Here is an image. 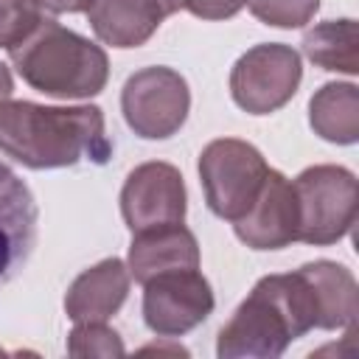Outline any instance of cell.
Wrapping results in <instances>:
<instances>
[{"label": "cell", "mask_w": 359, "mask_h": 359, "mask_svg": "<svg viewBox=\"0 0 359 359\" xmlns=\"http://www.w3.org/2000/svg\"><path fill=\"white\" fill-rule=\"evenodd\" d=\"M0 154L25 168H65L81 160L104 165L112 154L104 112L84 107H45L0 101Z\"/></svg>", "instance_id": "1"}, {"label": "cell", "mask_w": 359, "mask_h": 359, "mask_svg": "<svg viewBox=\"0 0 359 359\" xmlns=\"http://www.w3.org/2000/svg\"><path fill=\"white\" fill-rule=\"evenodd\" d=\"M311 328H317V306L303 272L264 275L222 325L216 353L222 359H275Z\"/></svg>", "instance_id": "2"}, {"label": "cell", "mask_w": 359, "mask_h": 359, "mask_svg": "<svg viewBox=\"0 0 359 359\" xmlns=\"http://www.w3.org/2000/svg\"><path fill=\"white\" fill-rule=\"evenodd\" d=\"M8 56L25 84L53 98H93L109 79L104 48L50 17Z\"/></svg>", "instance_id": "3"}, {"label": "cell", "mask_w": 359, "mask_h": 359, "mask_svg": "<svg viewBox=\"0 0 359 359\" xmlns=\"http://www.w3.org/2000/svg\"><path fill=\"white\" fill-rule=\"evenodd\" d=\"M294 196L300 210L297 241L328 247L345 238L356 222L359 185L345 165H309L294 180Z\"/></svg>", "instance_id": "4"}, {"label": "cell", "mask_w": 359, "mask_h": 359, "mask_svg": "<svg viewBox=\"0 0 359 359\" xmlns=\"http://www.w3.org/2000/svg\"><path fill=\"white\" fill-rule=\"evenodd\" d=\"M264 154L238 137L210 140L199 154V180L208 208L227 222L241 219L266 180Z\"/></svg>", "instance_id": "5"}, {"label": "cell", "mask_w": 359, "mask_h": 359, "mask_svg": "<svg viewBox=\"0 0 359 359\" xmlns=\"http://www.w3.org/2000/svg\"><path fill=\"white\" fill-rule=\"evenodd\" d=\"M191 109L188 81L165 65L132 73L121 90V112L126 126L143 140H165L177 135Z\"/></svg>", "instance_id": "6"}, {"label": "cell", "mask_w": 359, "mask_h": 359, "mask_svg": "<svg viewBox=\"0 0 359 359\" xmlns=\"http://www.w3.org/2000/svg\"><path fill=\"white\" fill-rule=\"evenodd\" d=\"M303 79L300 53L283 42H261L238 56L230 70V95L250 115L286 107Z\"/></svg>", "instance_id": "7"}, {"label": "cell", "mask_w": 359, "mask_h": 359, "mask_svg": "<svg viewBox=\"0 0 359 359\" xmlns=\"http://www.w3.org/2000/svg\"><path fill=\"white\" fill-rule=\"evenodd\" d=\"M216 306L208 278L194 269H171L143 283V323L151 334L174 339L202 325Z\"/></svg>", "instance_id": "8"}, {"label": "cell", "mask_w": 359, "mask_h": 359, "mask_svg": "<svg viewBox=\"0 0 359 359\" xmlns=\"http://www.w3.org/2000/svg\"><path fill=\"white\" fill-rule=\"evenodd\" d=\"M188 194L180 168L163 160L140 163L121 188V216L132 233L185 219Z\"/></svg>", "instance_id": "9"}, {"label": "cell", "mask_w": 359, "mask_h": 359, "mask_svg": "<svg viewBox=\"0 0 359 359\" xmlns=\"http://www.w3.org/2000/svg\"><path fill=\"white\" fill-rule=\"evenodd\" d=\"M233 230L238 241H244L252 250H283L292 241H297L300 210L292 180L269 168L255 202L241 219L233 222Z\"/></svg>", "instance_id": "10"}, {"label": "cell", "mask_w": 359, "mask_h": 359, "mask_svg": "<svg viewBox=\"0 0 359 359\" xmlns=\"http://www.w3.org/2000/svg\"><path fill=\"white\" fill-rule=\"evenodd\" d=\"M39 208L31 188L0 163V286H6L36 247Z\"/></svg>", "instance_id": "11"}, {"label": "cell", "mask_w": 359, "mask_h": 359, "mask_svg": "<svg viewBox=\"0 0 359 359\" xmlns=\"http://www.w3.org/2000/svg\"><path fill=\"white\" fill-rule=\"evenodd\" d=\"M129 266L121 258H104L84 269L65 294V314L73 323H107L129 294Z\"/></svg>", "instance_id": "12"}, {"label": "cell", "mask_w": 359, "mask_h": 359, "mask_svg": "<svg viewBox=\"0 0 359 359\" xmlns=\"http://www.w3.org/2000/svg\"><path fill=\"white\" fill-rule=\"evenodd\" d=\"M129 275L143 286L149 278L171 269H194L199 266V244L196 236L182 224H160L132 236L129 244Z\"/></svg>", "instance_id": "13"}, {"label": "cell", "mask_w": 359, "mask_h": 359, "mask_svg": "<svg viewBox=\"0 0 359 359\" xmlns=\"http://www.w3.org/2000/svg\"><path fill=\"white\" fill-rule=\"evenodd\" d=\"M87 20L104 45L140 48L160 28L165 11L157 0H93Z\"/></svg>", "instance_id": "14"}, {"label": "cell", "mask_w": 359, "mask_h": 359, "mask_svg": "<svg viewBox=\"0 0 359 359\" xmlns=\"http://www.w3.org/2000/svg\"><path fill=\"white\" fill-rule=\"evenodd\" d=\"M300 272L317 306V328H353L359 311V289L351 269L337 261H311L303 264Z\"/></svg>", "instance_id": "15"}, {"label": "cell", "mask_w": 359, "mask_h": 359, "mask_svg": "<svg viewBox=\"0 0 359 359\" xmlns=\"http://www.w3.org/2000/svg\"><path fill=\"white\" fill-rule=\"evenodd\" d=\"M309 123L328 143L351 146L359 140V90L351 81H328L309 101Z\"/></svg>", "instance_id": "16"}, {"label": "cell", "mask_w": 359, "mask_h": 359, "mask_svg": "<svg viewBox=\"0 0 359 359\" xmlns=\"http://www.w3.org/2000/svg\"><path fill=\"white\" fill-rule=\"evenodd\" d=\"M303 53L323 70L356 76L359 73V28L356 20H325L303 34Z\"/></svg>", "instance_id": "17"}, {"label": "cell", "mask_w": 359, "mask_h": 359, "mask_svg": "<svg viewBox=\"0 0 359 359\" xmlns=\"http://www.w3.org/2000/svg\"><path fill=\"white\" fill-rule=\"evenodd\" d=\"M45 20L36 0H0V48L11 50L22 45Z\"/></svg>", "instance_id": "18"}, {"label": "cell", "mask_w": 359, "mask_h": 359, "mask_svg": "<svg viewBox=\"0 0 359 359\" xmlns=\"http://www.w3.org/2000/svg\"><path fill=\"white\" fill-rule=\"evenodd\" d=\"M67 353L70 356H123L126 348L115 328L107 323H76L67 334Z\"/></svg>", "instance_id": "19"}, {"label": "cell", "mask_w": 359, "mask_h": 359, "mask_svg": "<svg viewBox=\"0 0 359 359\" xmlns=\"http://www.w3.org/2000/svg\"><path fill=\"white\" fill-rule=\"evenodd\" d=\"M252 17L272 28H303L320 8V0H247Z\"/></svg>", "instance_id": "20"}, {"label": "cell", "mask_w": 359, "mask_h": 359, "mask_svg": "<svg viewBox=\"0 0 359 359\" xmlns=\"http://www.w3.org/2000/svg\"><path fill=\"white\" fill-rule=\"evenodd\" d=\"M247 0H182V8H188L199 20H230L244 8Z\"/></svg>", "instance_id": "21"}, {"label": "cell", "mask_w": 359, "mask_h": 359, "mask_svg": "<svg viewBox=\"0 0 359 359\" xmlns=\"http://www.w3.org/2000/svg\"><path fill=\"white\" fill-rule=\"evenodd\" d=\"M36 3L53 14H79V11H87L93 0H36Z\"/></svg>", "instance_id": "22"}, {"label": "cell", "mask_w": 359, "mask_h": 359, "mask_svg": "<svg viewBox=\"0 0 359 359\" xmlns=\"http://www.w3.org/2000/svg\"><path fill=\"white\" fill-rule=\"evenodd\" d=\"M14 93V81H11V70L0 62V101H8Z\"/></svg>", "instance_id": "23"}, {"label": "cell", "mask_w": 359, "mask_h": 359, "mask_svg": "<svg viewBox=\"0 0 359 359\" xmlns=\"http://www.w3.org/2000/svg\"><path fill=\"white\" fill-rule=\"evenodd\" d=\"M160 3V8L165 11V17H171V14H177L180 8H182V0H157Z\"/></svg>", "instance_id": "24"}, {"label": "cell", "mask_w": 359, "mask_h": 359, "mask_svg": "<svg viewBox=\"0 0 359 359\" xmlns=\"http://www.w3.org/2000/svg\"><path fill=\"white\" fill-rule=\"evenodd\" d=\"M0 353H3V348H0Z\"/></svg>", "instance_id": "25"}]
</instances>
